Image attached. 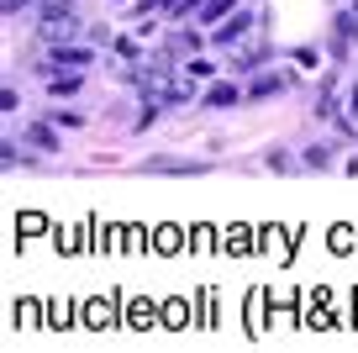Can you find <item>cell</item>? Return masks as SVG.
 <instances>
[{
    "instance_id": "10",
    "label": "cell",
    "mask_w": 358,
    "mask_h": 353,
    "mask_svg": "<svg viewBox=\"0 0 358 353\" xmlns=\"http://www.w3.org/2000/svg\"><path fill=\"white\" fill-rule=\"evenodd\" d=\"M353 16H358V11H353Z\"/></svg>"
},
{
    "instance_id": "8",
    "label": "cell",
    "mask_w": 358,
    "mask_h": 353,
    "mask_svg": "<svg viewBox=\"0 0 358 353\" xmlns=\"http://www.w3.org/2000/svg\"><path fill=\"white\" fill-rule=\"evenodd\" d=\"M280 85H285V79H274V74H268V79H258V85H253V95H274Z\"/></svg>"
},
{
    "instance_id": "2",
    "label": "cell",
    "mask_w": 358,
    "mask_h": 353,
    "mask_svg": "<svg viewBox=\"0 0 358 353\" xmlns=\"http://www.w3.org/2000/svg\"><path fill=\"white\" fill-rule=\"evenodd\" d=\"M48 64H58V69H85L90 53H85V48H53V58H48Z\"/></svg>"
},
{
    "instance_id": "4",
    "label": "cell",
    "mask_w": 358,
    "mask_h": 353,
    "mask_svg": "<svg viewBox=\"0 0 358 353\" xmlns=\"http://www.w3.org/2000/svg\"><path fill=\"white\" fill-rule=\"evenodd\" d=\"M27 143H37V148H58V143H53V127H43V122L27 127Z\"/></svg>"
},
{
    "instance_id": "5",
    "label": "cell",
    "mask_w": 358,
    "mask_h": 353,
    "mask_svg": "<svg viewBox=\"0 0 358 353\" xmlns=\"http://www.w3.org/2000/svg\"><path fill=\"white\" fill-rule=\"evenodd\" d=\"M232 100H237V90H232V85H216L211 95H206V106H232Z\"/></svg>"
},
{
    "instance_id": "6",
    "label": "cell",
    "mask_w": 358,
    "mask_h": 353,
    "mask_svg": "<svg viewBox=\"0 0 358 353\" xmlns=\"http://www.w3.org/2000/svg\"><path fill=\"white\" fill-rule=\"evenodd\" d=\"M227 6H232V0H206V11H201V16H206V22H216V16H222Z\"/></svg>"
},
{
    "instance_id": "1",
    "label": "cell",
    "mask_w": 358,
    "mask_h": 353,
    "mask_svg": "<svg viewBox=\"0 0 358 353\" xmlns=\"http://www.w3.org/2000/svg\"><path fill=\"white\" fill-rule=\"evenodd\" d=\"M74 32H79L74 6H69V0H48L43 16H37V37H43V43H69Z\"/></svg>"
},
{
    "instance_id": "3",
    "label": "cell",
    "mask_w": 358,
    "mask_h": 353,
    "mask_svg": "<svg viewBox=\"0 0 358 353\" xmlns=\"http://www.w3.org/2000/svg\"><path fill=\"white\" fill-rule=\"evenodd\" d=\"M248 27H253V16H243V11H237V22H227V27H222L216 37H222V43H237V37H243Z\"/></svg>"
},
{
    "instance_id": "7",
    "label": "cell",
    "mask_w": 358,
    "mask_h": 353,
    "mask_svg": "<svg viewBox=\"0 0 358 353\" xmlns=\"http://www.w3.org/2000/svg\"><path fill=\"white\" fill-rule=\"evenodd\" d=\"M190 6H195V0H164V16H185Z\"/></svg>"
},
{
    "instance_id": "9",
    "label": "cell",
    "mask_w": 358,
    "mask_h": 353,
    "mask_svg": "<svg viewBox=\"0 0 358 353\" xmlns=\"http://www.w3.org/2000/svg\"><path fill=\"white\" fill-rule=\"evenodd\" d=\"M353 116H358V85H353Z\"/></svg>"
}]
</instances>
